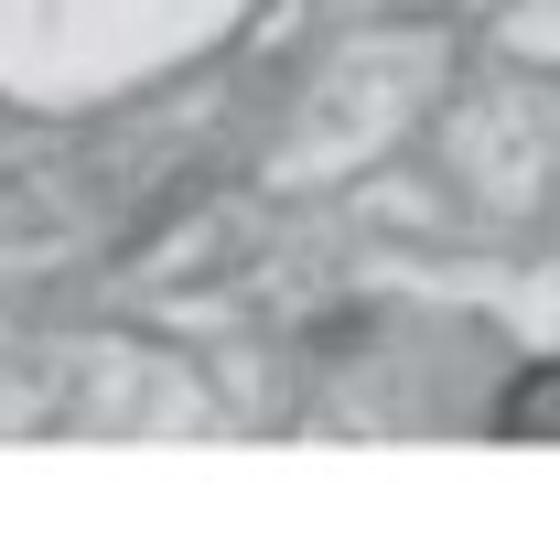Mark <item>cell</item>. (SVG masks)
Returning a JSON list of instances; mask_svg holds the SVG:
<instances>
[{"mask_svg":"<svg viewBox=\"0 0 560 538\" xmlns=\"http://www.w3.org/2000/svg\"><path fill=\"white\" fill-rule=\"evenodd\" d=\"M495 442H560V355L517 366L495 388Z\"/></svg>","mask_w":560,"mask_h":538,"instance_id":"1","label":"cell"}]
</instances>
